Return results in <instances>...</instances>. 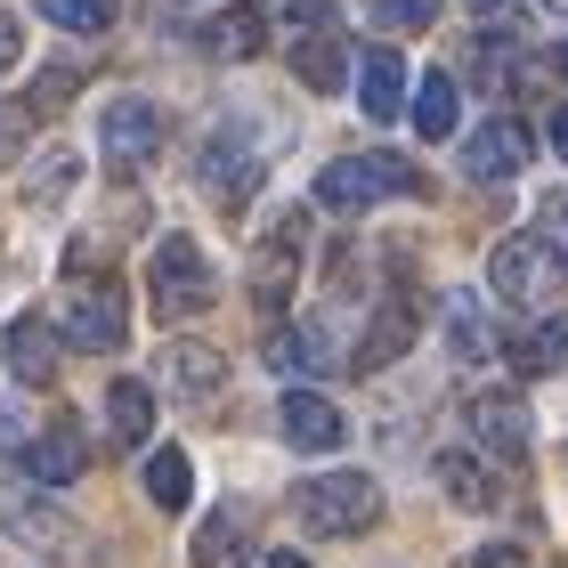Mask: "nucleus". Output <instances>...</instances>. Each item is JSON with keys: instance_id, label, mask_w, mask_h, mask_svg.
<instances>
[{"instance_id": "c756f323", "label": "nucleus", "mask_w": 568, "mask_h": 568, "mask_svg": "<svg viewBox=\"0 0 568 568\" xmlns=\"http://www.w3.org/2000/svg\"><path fill=\"white\" fill-rule=\"evenodd\" d=\"M73 82H82V73H73V65H49L41 82H33V98H24V114H65V98H73Z\"/></svg>"}, {"instance_id": "0eeeda50", "label": "nucleus", "mask_w": 568, "mask_h": 568, "mask_svg": "<svg viewBox=\"0 0 568 568\" xmlns=\"http://www.w3.org/2000/svg\"><path fill=\"white\" fill-rule=\"evenodd\" d=\"M195 179H203V195L220 203V212H236V203L261 187V154H252V139L227 122V131H212L203 139V163H195Z\"/></svg>"}, {"instance_id": "5701e85b", "label": "nucleus", "mask_w": 568, "mask_h": 568, "mask_svg": "<svg viewBox=\"0 0 568 568\" xmlns=\"http://www.w3.org/2000/svg\"><path fill=\"white\" fill-rule=\"evenodd\" d=\"M455 114H463V98L447 73H423L415 82V139H455Z\"/></svg>"}, {"instance_id": "9d476101", "label": "nucleus", "mask_w": 568, "mask_h": 568, "mask_svg": "<svg viewBox=\"0 0 568 568\" xmlns=\"http://www.w3.org/2000/svg\"><path fill=\"white\" fill-rule=\"evenodd\" d=\"M545 276H552V244L545 236H504L487 252V284H496V301H511V308H528L545 293Z\"/></svg>"}, {"instance_id": "f704fd0d", "label": "nucleus", "mask_w": 568, "mask_h": 568, "mask_svg": "<svg viewBox=\"0 0 568 568\" xmlns=\"http://www.w3.org/2000/svg\"><path fill=\"white\" fill-rule=\"evenodd\" d=\"M17 58H24V24H17L9 9H0V73H9Z\"/></svg>"}, {"instance_id": "c85d7f7f", "label": "nucleus", "mask_w": 568, "mask_h": 568, "mask_svg": "<svg viewBox=\"0 0 568 568\" xmlns=\"http://www.w3.org/2000/svg\"><path fill=\"white\" fill-rule=\"evenodd\" d=\"M261 17L284 24V33H325V24H333V0H261Z\"/></svg>"}, {"instance_id": "ddd939ff", "label": "nucleus", "mask_w": 568, "mask_h": 568, "mask_svg": "<svg viewBox=\"0 0 568 568\" xmlns=\"http://www.w3.org/2000/svg\"><path fill=\"white\" fill-rule=\"evenodd\" d=\"M154 382H163L171 398H212L227 382V357L212 342H163V357H154Z\"/></svg>"}, {"instance_id": "7ed1b4c3", "label": "nucleus", "mask_w": 568, "mask_h": 568, "mask_svg": "<svg viewBox=\"0 0 568 568\" xmlns=\"http://www.w3.org/2000/svg\"><path fill=\"white\" fill-rule=\"evenodd\" d=\"M293 511L308 536H366L382 520V487L366 471H317L293 487Z\"/></svg>"}, {"instance_id": "cd10ccee", "label": "nucleus", "mask_w": 568, "mask_h": 568, "mask_svg": "<svg viewBox=\"0 0 568 568\" xmlns=\"http://www.w3.org/2000/svg\"><path fill=\"white\" fill-rule=\"evenodd\" d=\"M49 24H65V33H106L114 24V0H41Z\"/></svg>"}, {"instance_id": "4468645a", "label": "nucleus", "mask_w": 568, "mask_h": 568, "mask_svg": "<svg viewBox=\"0 0 568 568\" xmlns=\"http://www.w3.org/2000/svg\"><path fill=\"white\" fill-rule=\"evenodd\" d=\"M357 106H366V122H398L406 114V58L398 49H366L357 58Z\"/></svg>"}, {"instance_id": "6ab92c4d", "label": "nucleus", "mask_w": 568, "mask_h": 568, "mask_svg": "<svg viewBox=\"0 0 568 568\" xmlns=\"http://www.w3.org/2000/svg\"><path fill=\"white\" fill-rule=\"evenodd\" d=\"M447 349L463 366H487V357H496V325H487L479 293H447Z\"/></svg>"}, {"instance_id": "aec40b11", "label": "nucleus", "mask_w": 568, "mask_h": 568, "mask_svg": "<svg viewBox=\"0 0 568 568\" xmlns=\"http://www.w3.org/2000/svg\"><path fill=\"white\" fill-rule=\"evenodd\" d=\"M139 487H146V504H154V511H187V496H195V471H187V455H179V447H146V463H139Z\"/></svg>"}, {"instance_id": "bb28decb", "label": "nucleus", "mask_w": 568, "mask_h": 568, "mask_svg": "<svg viewBox=\"0 0 568 568\" xmlns=\"http://www.w3.org/2000/svg\"><path fill=\"white\" fill-rule=\"evenodd\" d=\"M73 171H82L73 154H49V163H41L33 179H24V203H33V212H58V203H65V187H73Z\"/></svg>"}, {"instance_id": "39448f33", "label": "nucleus", "mask_w": 568, "mask_h": 568, "mask_svg": "<svg viewBox=\"0 0 568 568\" xmlns=\"http://www.w3.org/2000/svg\"><path fill=\"white\" fill-rule=\"evenodd\" d=\"M58 333H65V349H90V357L122 349V333H131V308H122V284H106V276L73 284V293H65V308H58Z\"/></svg>"}, {"instance_id": "2f4dec72", "label": "nucleus", "mask_w": 568, "mask_h": 568, "mask_svg": "<svg viewBox=\"0 0 568 568\" xmlns=\"http://www.w3.org/2000/svg\"><path fill=\"white\" fill-rule=\"evenodd\" d=\"M366 9H374L382 24H415V33H423V24L438 17V0H366Z\"/></svg>"}, {"instance_id": "f3484780", "label": "nucleus", "mask_w": 568, "mask_h": 568, "mask_svg": "<svg viewBox=\"0 0 568 568\" xmlns=\"http://www.w3.org/2000/svg\"><path fill=\"white\" fill-rule=\"evenodd\" d=\"M106 438L114 447H146L154 438V382H114L106 390Z\"/></svg>"}, {"instance_id": "2eb2a0df", "label": "nucleus", "mask_w": 568, "mask_h": 568, "mask_svg": "<svg viewBox=\"0 0 568 568\" xmlns=\"http://www.w3.org/2000/svg\"><path fill=\"white\" fill-rule=\"evenodd\" d=\"M0 357H9V374L24 390H49V382H58V333H49V317H17Z\"/></svg>"}, {"instance_id": "20e7f679", "label": "nucleus", "mask_w": 568, "mask_h": 568, "mask_svg": "<svg viewBox=\"0 0 568 568\" xmlns=\"http://www.w3.org/2000/svg\"><path fill=\"white\" fill-rule=\"evenodd\" d=\"M390 195H423V171L406 154H342L317 171V203L325 212H374Z\"/></svg>"}, {"instance_id": "f257e3e1", "label": "nucleus", "mask_w": 568, "mask_h": 568, "mask_svg": "<svg viewBox=\"0 0 568 568\" xmlns=\"http://www.w3.org/2000/svg\"><path fill=\"white\" fill-rule=\"evenodd\" d=\"M0 528L17 536V552H24V560H49V568H90V536L73 528L49 496H33V487H17V479H0Z\"/></svg>"}, {"instance_id": "dca6fc26", "label": "nucleus", "mask_w": 568, "mask_h": 568, "mask_svg": "<svg viewBox=\"0 0 568 568\" xmlns=\"http://www.w3.org/2000/svg\"><path fill=\"white\" fill-rule=\"evenodd\" d=\"M268 366L301 382V374H333V366H342V349H333L325 325H284V333H268Z\"/></svg>"}, {"instance_id": "ea45409f", "label": "nucleus", "mask_w": 568, "mask_h": 568, "mask_svg": "<svg viewBox=\"0 0 568 568\" xmlns=\"http://www.w3.org/2000/svg\"><path fill=\"white\" fill-rule=\"evenodd\" d=\"M471 9H496V0H471Z\"/></svg>"}, {"instance_id": "6e6552de", "label": "nucleus", "mask_w": 568, "mask_h": 568, "mask_svg": "<svg viewBox=\"0 0 568 568\" xmlns=\"http://www.w3.org/2000/svg\"><path fill=\"white\" fill-rule=\"evenodd\" d=\"M463 430L479 438V455H496V463H528V406L511 398V390H479L471 406H463Z\"/></svg>"}, {"instance_id": "b1692460", "label": "nucleus", "mask_w": 568, "mask_h": 568, "mask_svg": "<svg viewBox=\"0 0 568 568\" xmlns=\"http://www.w3.org/2000/svg\"><path fill=\"white\" fill-rule=\"evenodd\" d=\"M252 545H244V520L236 511H212V520L195 528V568H244Z\"/></svg>"}, {"instance_id": "58836bf2", "label": "nucleus", "mask_w": 568, "mask_h": 568, "mask_svg": "<svg viewBox=\"0 0 568 568\" xmlns=\"http://www.w3.org/2000/svg\"><path fill=\"white\" fill-rule=\"evenodd\" d=\"M560 73H568V41H560Z\"/></svg>"}, {"instance_id": "4c0bfd02", "label": "nucleus", "mask_w": 568, "mask_h": 568, "mask_svg": "<svg viewBox=\"0 0 568 568\" xmlns=\"http://www.w3.org/2000/svg\"><path fill=\"white\" fill-rule=\"evenodd\" d=\"M552 154L568 163V106H552Z\"/></svg>"}, {"instance_id": "79ce46f5", "label": "nucleus", "mask_w": 568, "mask_h": 568, "mask_svg": "<svg viewBox=\"0 0 568 568\" xmlns=\"http://www.w3.org/2000/svg\"><path fill=\"white\" fill-rule=\"evenodd\" d=\"M0 568H9V560H0Z\"/></svg>"}, {"instance_id": "473e14b6", "label": "nucleus", "mask_w": 568, "mask_h": 568, "mask_svg": "<svg viewBox=\"0 0 568 568\" xmlns=\"http://www.w3.org/2000/svg\"><path fill=\"white\" fill-rule=\"evenodd\" d=\"M24 122H33L24 106H0V163H17V154H24Z\"/></svg>"}, {"instance_id": "e433bc0d", "label": "nucleus", "mask_w": 568, "mask_h": 568, "mask_svg": "<svg viewBox=\"0 0 568 568\" xmlns=\"http://www.w3.org/2000/svg\"><path fill=\"white\" fill-rule=\"evenodd\" d=\"M244 568H308V560H301V552H252Z\"/></svg>"}, {"instance_id": "1a4fd4ad", "label": "nucleus", "mask_w": 568, "mask_h": 568, "mask_svg": "<svg viewBox=\"0 0 568 568\" xmlns=\"http://www.w3.org/2000/svg\"><path fill=\"white\" fill-rule=\"evenodd\" d=\"M276 430H284V447H301V455H333V447L349 438V415H342L325 390H284Z\"/></svg>"}, {"instance_id": "f03ea898", "label": "nucleus", "mask_w": 568, "mask_h": 568, "mask_svg": "<svg viewBox=\"0 0 568 568\" xmlns=\"http://www.w3.org/2000/svg\"><path fill=\"white\" fill-rule=\"evenodd\" d=\"M146 301H154V317H163V325L203 317V308L220 301V268L203 261L195 236H163V244H154V261H146Z\"/></svg>"}, {"instance_id": "a878e982", "label": "nucleus", "mask_w": 568, "mask_h": 568, "mask_svg": "<svg viewBox=\"0 0 568 568\" xmlns=\"http://www.w3.org/2000/svg\"><path fill=\"white\" fill-rule=\"evenodd\" d=\"M406 342H415V308H406V301H390V308H382V317H374L366 349H357V366H390V357H398Z\"/></svg>"}, {"instance_id": "a19ab883", "label": "nucleus", "mask_w": 568, "mask_h": 568, "mask_svg": "<svg viewBox=\"0 0 568 568\" xmlns=\"http://www.w3.org/2000/svg\"><path fill=\"white\" fill-rule=\"evenodd\" d=\"M545 9H560V0H545Z\"/></svg>"}, {"instance_id": "393cba45", "label": "nucleus", "mask_w": 568, "mask_h": 568, "mask_svg": "<svg viewBox=\"0 0 568 568\" xmlns=\"http://www.w3.org/2000/svg\"><path fill=\"white\" fill-rule=\"evenodd\" d=\"M511 357H520V374H568V317H545V325H528Z\"/></svg>"}, {"instance_id": "4be33fe9", "label": "nucleus", "mask_w": 568, "mask_h": 568, "mask_svg": "<svg viewBox=\"0 0 568 568\" xmlns=\"http://www.w3.org/2000/svg\"><path fill=\"white\" fill-rule=\"evenodd\" d=\"M293 73H301L308 90H342V82H349V58H342V41H333V24L293 41Z\"/></svg>"}, {"instance_id": "412c9836", "label": "nucleus", "mask_w": 568, "mask_h": 568, "mask_svg": "<svg viewBox=\"0 0 568 568\" xmlns=\"http://www.w3.org/2000/svg\"><path fill=\"white\" fill-rule=\"evenodd\" d=\"M293 252H301V220H284L276 236L261 244V268H252V293H261V308H276L284 293H293Z\"/></svg>"}, {"instance_id": "9b49d317", "label": "nucleus", "mask_w": 568, "mask_h": 568, "mask_svg": "<svg viewBox=\"0 0 568 568\" xmlns=\"http://www.w3.org/2000/svg\"><path fill=\"white\" fill-rule=\"evenodd\" d=\"M90 471V447H82V430L73 423H49L41 438H24L17 447V479H33V487H73Z\"/></svg>"}, {"instance_id": "f8f14e48", "label": "nucleus", "mask_w": 568, "mask_h": 568, "mask_svg": "<svg viewBox=\"0 0 568 568\" xmlns=\"http://www.w3.org/2000/svg\"><path fill=\"white\" fill-rule=\"evenodd\" d=\"M528 146H536V139H528L511 114L479 122V131L463 139V179H479V187H487V179H520V171H528Z\"/></svg>"}, {"instance_id": "72a5a7b5", "label": "nucleus", "mask_w": 568, "mask_h": 568, "mask_svg": "<svg viewBox=\"0 0 568 568\" xmlns=\"http://www.w3.org/2000/svg\"><path fill=\"white\" fill-rule=\"evenodd\" d=\"M463 568H528V552H520V545H479Z\"/></svg>"}, {"instance_id": "423d86ee", "label": "nucleus", "mask_w": 568, "mask_h": 568, "mask_svg": "<svg viewBox=\"0 0 568 568\" xmlns=\"http://www.w3.org/2000/svg\"><path fill=\"white\" fill-rule=\"evenodd\" d=\"M98 154H106V171H146L154 154H163V106L154 98H106V114H98Z\"/></svg>"}, {"instance_id": "c9c22d12", "label": "nucleus", "mask_w": 568, "mask_h": 568, "mask_svg": "<svg viewBox=\"0 0 568 568\" xmlns=\"http://www.w3.org/2000/svg\"><path fill=\"white\" fill-rule=\"evenodd\" d=\"M545 244L568 261V203H552V212H545Z\"/></svg>"}, {"instance_id": "a211bd4d", "label": "nucleus", "mask_w": 568, "mask_h": 568, "mask_svg": "<svg viewBox=\"0 0 568 568\" xmlns=\"http://www.w3.org/2000/svg\"><path fill=\"white\" fill-rule=\"evenodd\" d=\"M438 487H447V504H463V511H496L504 504V479L487 471L479 455H438Z\"/></svg>"}, {"instance_id": "7c9ffc66", "label": "nucleus", "mask_w": 568, "mask_h": 568, "mask_svg": "<svg viewBox=\"0 0 568 568\" xmlns=\"http://www.w3.org/2000/svg\"><path fill=\"white\" fill-rule=\"evenodd\" d=\"M212 49H227V58H252V49H261V17H220V24H212Z\"/></svg>"}]
</instances>
